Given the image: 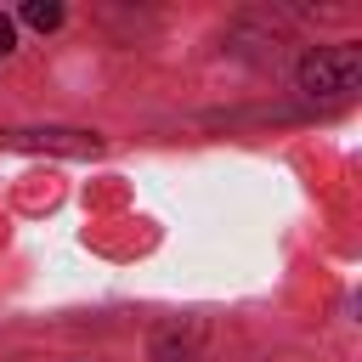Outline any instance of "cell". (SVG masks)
<instances>
[{"instance_id": "1", "label": "cell", "mask_w": 362, "mask_h": 362, "mask_svg": "<svg viewBox=\"0 0 362 362\" xmlns=\"http://www.w3.org/2000/svg\"><path fill=\"white\" fill-rule=\"evenodd\" d=\"M356 79H362V51L356 45H322L300 62V90H311V96H339Z\"/></svg>"}, {"instance_id": "4", "label": "cell", "mask_w": 362, "mask_h": 362, "mask_svg": "<svg viewBox=\"0 0 362 362\" xmlns=\"http://www.w3.org/2000/svg\"><path fill=\"white\" fill-rule=\"evenodd\" d=\"M17 45V28H11V17H0V57Z\"/></svg>"}, {"instance_id": "3", "label": "cell", "mask_w": 362, "mask_h": 362, "mask_svg": "<svg viewBox=\"0 0 362 362\" xmlns=\"http://www.w3.org/2000/svg\"><path fill=\"white\" fill-rule=\"evenodd\" d=\"M23 23L45 34V28H57V23H62V6H57V0H28V6H23Z\"/></svg>"}, {"instance_id": "2", "label": "cell", "mask_w": 362, "mask_h": 362, "mask_svg": "<svg viewBox=\"0 0 362 362\" xmlns=\"http://www.w3.org/2000/svg\"><path fill=\"white\" fill-rule=\"evenodd\" d=\"M0 141L17 147V153H68V158L102 153V136H90V130H6Z\"/></svg>"}]
</instances>
